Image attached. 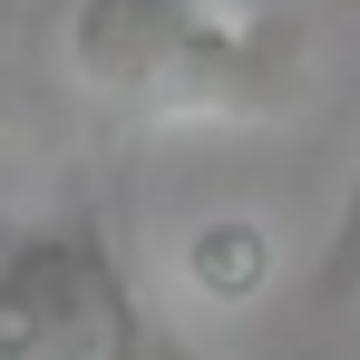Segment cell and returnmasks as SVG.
Wrapping results in <instances>:
<instances>
[{
  "label": "cell",
  "instance_id": "6da1fadb",
  "mask_svg": "<svg viewBox=\"0 0 360 360\" xmlns=\"http://www.w3.org/2000/svg\"><path fill=\"white\" fill-rule=\"evenodd\" d=\"M68 78L136 117H263L292 98V30L205 0H78Z\"/></svg>",
  "mask_w": 360,
  "mask_h": 360
},
{
  "label": "cell",
  "instance_id": "7a4b0ae2",
  "mask_svg": "<svg viewBox=\"0 0 360 360\" xmlns=\"http://www.w3.org/2000/svg\"><path fill=\"white\" fill-rule=\"evenodd\" d=\"M0 360H166L88 214L0 224Z\"/></svg>",
  "mask_w": 360,
  "mask_h": 360
},
{
  "label": "cell",
  "instance_id": "3957f363",
  "mask_svg": "<svg viewBox=\"0 0 360 360\" xmlns=\"http://www.w3.org/2000/svg\"><path fill=\"white\" fill-rule=\"evenodd\" d=\"M176 273H185V292L205 302V311H253V302L283 283V243H273L263 214H205V224H185Z\"/></svg>",
  "mask_w": 360,
  "mask_h": 360
},
{
  "label": "cell",
  "instance_id": "277c9868",
  "mask_svg": "<svg viewBox=\"0 0 360 360\" xmlns=\"http://www.w3.org/2000/svg\"><path fill=\"white\" fill-rule=\"evenodd\" d=\"M302 302H311L321 321L360 311V156H351V185H341V214H331V234H321V253H311Z\"/></svg>",
  "mask_w": 360,
  "mask_h": 360
},
{
  "label": "cell",
  "instance_id": "5b68a950",
  "mask_svg": "<svg viewBox=\"0 0 360 360\" xmlns=\"http://www.w3.org/2000/svg\"><path fill=\"white\" fill-rule=\"evenodd\" d=\"M0 117H10V98H0Z\"/></svg>",
  "mask_w": 360,
  "mask_h": 360
},
{
  "label": "cell",
  "instance_id": "8992f818",
  "mask_svg": "<svg viewBox=\"0 0 360 360\" xmlns=\"http://www.w3.org/2000/svg\"><path fill=\"white\" fill-rule=\"evenodd\" d=\"M166 360H176V351H166Z\"/></svg>",
  "mask_w": 360,
  "mask_h": 360
}]
</instances>
